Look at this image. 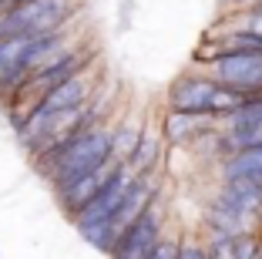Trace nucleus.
<instances>
[{"label": "nucleus", "instance_id": "1", "mask_svg": "<svg viewBox=\"0 0 262 259\" xmlns=\"http://www.w3.org/2000/svg\"><path fill=\"white\" fill-rule=\"evenodd\" d=\"M71 47H77L71 44V27L44 34V37H24V34L0 37V108H7V101L20 91V84L34 71H40L61 54H68Z\"/></svg>", "mask_w": 262, "mask_h": 259}, {"label": "nucleus", "instance_id": "2", "mask_svg": "<svg viewBox=\"0 0 262 259\" xmlns=\"http://www.w3.org/2000/svg\"><path fill=\"white\" fill-rule=\"evenodd\" d=\"M111 125L115 122H101V125H94V128L74 135L47 165L37 168L40 175L51 182V189L57 192V189H64V185L77 182V178H84L88 172H94L98 165L118 158L115 155V128H111Z\"/></svg>", "mask_w": 262, "mask_h": 259}, {"label": "nucleus", "instance_id": "3", "mask_svg": "<svg viewBox=\"0 0 262 259\" xmlns=\"http://www.w3.org/2000/svg\"><path fill=\"white\" fill-rule=\"evenodd\" d=\"M205 232H262V185L249 178H222L205 209Z\"/></svg>", "mask_w": 262, "mask_h": 259}, {"label": "nucleus", "instance_id": "4", "mask_svg": "<svg viewBox=\"0 0 262 259\" xmlns=\"http://www.w3.org/2000/svg\"><path fill=\"white\" fill-rule=\"evenodd\" d=\"M165 108L168 111H185V114H205V118H215L225 122L235 108H242V94L225 88L222 81L208 74L205 68H195L178 74L165 91Z\"/></svg>", "mask_w": 262, "mask_h": 259}, {"label": "nucleus", "instance_id": "5", "mask_svg": "<svg viewBox=\"0 0 262 259\" xmlns=\"http://www.w3.org/2000/svg\"><path fill=\"white\" fill-rule=\"evenodd\" d=\"M77 10L81 0H17L0 10V37H44L54 31H68Z\"/></svg>", "mask_w": 262, "mask_h": 259}, {"label": "nucleus", "instance_id": "6", "mask_svg": "<svg viewBox=\"0 0 262 259\" xmlns=\"http://www.w3.org/2000/svg\"><path fill=\"white\" fill-rule=\"evenodd\" d=\"M199 68L239 94H262V51H235V47H199L192 57Z\"/></svg>", "mask_w": 262, "mask_h": 259}, {"label": "nucleus", "instance_id": "7", "mask_svg": "<svg viewBox=\"0 0 262 259\" xmlns=\"http://www.w3.org/2000/svg\"><path fill=\"white\" fill-rule=\"evenodd\" d=\"M98 91H101V77H98V64H94V68L81 71V74L68 77V81H61V84H54L51 91H44V94H40V98L14 122V131L31 128V125H37V122H47V118H54V114L81 111V108H84Z\"/></svg>", "mask_w": 262, "mask_h": 259}, {"label": "nucleus", "instance_id": "8", "mask_svg": "<svg viewBox=\"0 0 262 259\" xmlns=\"http://www.w3.org/2000/svg\"><path fill=\"white\" fill-rule=\"evenodd\" d=\"M165 232H168V206H165V198L158 195L151 206L115 239L108 259H148L155 252V246L162 243Z\"/></svg>", "mask_w": 262, "mask_h": 259}, {"label": "nucleus", "instance_id": "9", "mask_svg": "<svg viewBox=\"0 0 262 259\" xmlns=\"http://www.w3.org/2000/svg\"><path fill=\"white\" fill-rule=\"evenodd\" d=\"M219 162L232 152L262 145V94H242V108L219 122Z\"/></svg>", "mask_w": 262, "mask_h": 259}, {"label": "nucleus", "instance_id": "10", "mask_svg": "<svg viewBox=\"0 0 262 259\" xmlns=\"http://www.w3.org/2000/svg\"><path fill=\"white\" fill-rule=\"evenodd\" d=\"M118 162H121V158L104 162V165H98L94 172H88L84 178H77V182H71V185H64V189L54 192V202L61 206V212L68 215V219H74V215L81 212V209H84L101 189H104V182L111 178V172L118 168Z\"/></svg>", "mask_w": 262, "mask_h": 259}, {"label": "nucleus", "instance_id": "11", "mask_svg": "<svg viewBox=\"0 0 262 259\" xmlns=\"http://www.w3.org/2000/svg\"><path fill=\"white\" fill-rule=\"evenodd\" d=\"M162 135L168 148H192L199 138H205L208 131H215L219 122L215 118H205V114H185V111H168L162 114Z\"/></svg>", "mask_w": 262, "mask_h": 259}, {"label": "nucleus", "instance_id": "12", "mask_svg": "<svg viewBox=\"0 0 262 259\" xmlns=\"http://www.w3.org/2000/svg\"><path fill=\"white\" fill-rule=\"evenodd\" d=\"M162 155H165V135H162V125L155 122V118H148V122H141L138 142H135L131 155L124 158V165H128L135 175L162 172Z\"/></svg>", "mask_w": 262, "mask_h": 259}, {"label": "nucleus", "instance_id": "13", "mask_svg": "<svg viewBox=\"0 0 262 259\" xmlns=\"http://www.w3.org/2000/svg\"><path fill=\"white\" fill-rule=\"evenodd\" d=\"M262 243V232H242V236H225V232H205L208 259H255Z\"/></svg>", "mask_w": 262, "mask_h": 259}, {"label": "nucleus", "instance_id": "14", "mask_svg": "<svg viewBox=\"0 0 262 259\" xmlns=\"http://www.w3.org/2000/svg\"><path fill=\"white\" fill-rule=\"evenodd\" d=\"M222 178H249V182L262 185V145L232 152L229 158L219 162V182Z\"/></svg>", "mask_w": 262, "mask_h": 259}, {"label": "nucleus", "instance_id": "15", "mask_svg": "<svg viewBox=\"0 0 262 259\" xmlns=\"http://www.w3.org/2000/svg\"><path fill=\"white\" fill-rule=\"evenodd\" d=\"M111 128H115V155L124 162L131 155V148H135V142H138L141 122H135V118H121V122H115Z\"/></svg>", "mask_w": 262, "mask_h": 259}, {"label": "nucleus", "instance_id": "16", "mask_svg": "<svg viewBox=\"0 0 262 259\" xmlns=\"http://www.w3.org/2000/svg\"><path fill=\"white\" fill-rule=\"evenodd\" d=\"M178 259H208L205 236H182L178 239Z\"/></svg>", "mask_w": 262, "mask_h": 259}, {"label": "nucleus", "instance_id": "17", "mask_svg": "<svg viewBox=\"0 0 262 259\" xmlns=\"http://www.w3.org/2000/svg\"><path fill=\"white\" fill-rule=\"evenodd\" d=\"M232 21H235V27H246V31L262 34V4H252V7H246V10H235Z\"/></svg>", "mask_w": 262, "mask_h": 259}, {"label": "nucleus", "instance_id": "18", "mask_svg": "<svg viewBox=\"0 0 262 259\" xmlns=\"http://www.w3.org/2000/svg\"><path fill=\"white\" fill-rule=\"evenodd\" d=\"M178 239H182V236L168 229V232L162 236V243L155 246V252H151L148 259H178Z\"/></svg>", "mask_w": 262, "mask_h": 259}, {"label": "nucleus", "instance_id": "19", "mask_svg": "<svg viewBox=\"0 0 262 259\" xmlns=\"http://www.w3.org/2000/svg\"><path fill=\"white\" fill-rule=\"evenodd\" d=\"M229 10H246V7H252V4H259V0H222Z\"/></svg>", "mask_w": 262, "mask_h": 259}, {"label": "nucleus", "instance_id": "20", "mask_svg": "<svg viewBox=\"0 0 262 259\" xmlns=\"http://www.w3.org/2000/svg\"><path fill=\"white\" fill-rule=\"evenodd\" d=\"M255 259H262V243H259V252H255Z\"/></svg>", "mask_w": 262, "mask_h": 259}, {"label": "nucleus", "instance_id": "21", "mask_svg": "<svg viewBox=\"0 0 262 259\" xmlns=\"http://www.w3.org/2000/svg\"><path fill=\"white\" fill-rule=\"evenodd\" d=\"M0 259H4V256H0Z\"/></svg>", "mask_w": 262, "mask_h": 259}, {"label": "nucleus", "instance_id": "22", "mask_svg": "<svg viewBox=\"0 0 262 259\" xmlns=\"http://www.w3.org/2000/svg\"><path fill=\"white\" fill-rule=\"evenodd\" d=\"M259 4H262V0H259Z\"/></svg>", "mask_w": 262, "mask_h": 259}]
</instances>
